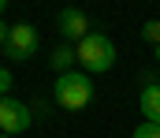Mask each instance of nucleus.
<instances>
[{
	"instance_id": "obj_1",
	"label": "nucleus",
	"mask_w": 160,
	"mask_h": 138,
	"mask_svg": "<svg viewBox=\"0 0 160 138\" xmlns=\"http://www.w3.org/2000/svg\"><path fill=\"white\" fill-rule=\"evenodd\" d=\"M75 56H78L86 75H104V71L116 67V45H112V38L108 34H97V30L75 45Z\"/></svg>"
},
{
	"instance_id": "obj_2",
	"label": "nucleus",
	"mask_w": 160,
	"mask_h": 138,
	"mask_svg": "<svg viewBox=\"0 0 160 138\" xmlns=\"http://www.w3.org/2000/svg\"><path fill=\"white\" fill-rule=\"evenodd\" d=\"M52 97L60 108L67 112H78L93 101V79L86 71H71V75H56V86H52Z\"/></svg>"
},
{
	"instance_id": "obj_3",
	"label": "nucleus",
	"mask_w": 160,
	"mask_h": 138,
	"mask_svg": "<svg viewBox=\"0 0 160 138\" xmlns=\"http://www.w3.org/2000/svg\"><path fill=\"white\" fill-rule=\"evenodd\" d=\"M41 49V38L38 30L30 26V23H15L11 26V34H8V45H4V56L8 60H15V64H22V60H34Z\"/></svg>"
},
{
	"instance_id": "obj_4",
	"label": "nucleus",
	"mask_w": 160,
	"mask_h": 138,
	"mask_svg": "<svg viewBox=\"0 0 160 138\" xmlns=\"http://www.w3.org/2000/svg\"><path fill=\"white\" fill-rule=\"evenodd\" d=\"M34 123V112L30 105H22L19 97H0V135H22L26 127Z\"/></svg>"
},
{
	"instance_id": "obj_5",
	"label": "nucleus",
	"mask_w": 160,
	"mask_h": 138,
	"mask_svg": "<svg viewBox=\"0 0 160 138\" xmlns=\"http://www.w3.org/2000/svg\"><path fill=\"white\" fill-rule=\"evenodd\" d=\"M60 34L78 45L82 38L93 34V30H89V15H86L82 8H63V11H60Z\"/></svg>"
},
{
	"instance_id": "obj_6",
	"label": "nucleus",
	"mask_w": 160,
	"mask_h": 138,
	"mask_svg": "<svg viewBox=\"0 0 160 138\" xmlns=\"http://www.w3.org/2000/svg\"><path fill=\"white\" fill-rule=\"evenodd\" d=\"M138 108L145 123H160V82H145V90L138 93Z\"/></svg>"
},
{
	"instance_id": "obj_7",
	"label": "nucleus",
	"mask_w": 160,
	"mask_h": 138,
	"mask_svg": "<svg viewBox=\"0 0 160 138\" xmlns=\"http://www.w3.org/2000/svg\"><path fill=\"white\" fill-rule=\"evenodd\" d=\"M60 75H71L75 71V64H78V56H75V49L71 45H60V49H52V60H48Z\"/></svg>"
},
{
	"instance_id": "obj_8",
	"label": "nucleus",
	"mask_w": 160,
	"mask_h": 138,
	"mask_svg": "<svg viewBox=\"0 0 160 138\" xmlns=\"http://www.w3.org/2000/svg\"><path fill=\"white\" fill-rule=\"evenodd\" d=\"M142 38H145V41H149L153 49L160 45V19H149V23L142 26Z\"/></svg>"
},
{
	"instance_id": "obj_9",
	"label": "nucleus",
	"mask_w": 160,
	"mask_h": 138,
	"mask_svg": "<svg viewBox=\"0 0 160 138\" xmlns=\"http://www.w3.org/2000/svg\"><path fill=\"white\" fill-rule=\"evenodd\" d=\"M130 138H160V123H138Z\"/></svg>"
},
{
	"instance_id": "obj_10",
	"label": "nucleus",
	"mask_w": 160,
	"mask_h": 138,
	"mask_svg": "<svg viewBox=\"0 0 160 138\" xmlns=\"http://www.w3.org/2000/svg\"><path fill=\"white\" fill-rule=\"evenodd\" d=\"M0 97H11V71L0 67Z\"/></svg>"
},
{
	"instance_id": "obj_11",
	"label": "nucleus",
	"mask_w": 160,
	"mask_h": 138,
	"mask_svg": "<svg viewBox=\"0 0 160 138\" xmlns=\"http://www.w3.org/2000/svg\"><path fill=\"white\" fill-rule=\"evenodd\" d=\"M8 34H11V26H4V23H0V49L8 45Z\"/></svg>"
},
{
	"instance_id": "obj_12",
	"label": "nucleus",
	"mask_w": 160,
	"mask_h": 138,
	"mask_svg": "<svg viewBox=\"0 0 160 138\" xmlns=\"http://www.w3.org/2000/svg\"><path fill=\"white\" fill-rule=\"evenodd\" d=\"M153 60H157V64H160V45H157V49H153Z\"/></svg>"
},
{
	"instance_id": "obj_13",
	"label": "nucleus",
	"mask_w": 160,
	"mask_h": 138,
	"mask_svg": "<svg viewBox=\"0 0 160 138\" xmlns=\"http://www.w3.org/2000/svg\"><path fill=\"white\" fill-rule=\"evenodd\" d=\"M4 11H8V0H0V15H4Z\"/></svg>"
},
{
	"instance_id": "obj_14",
	"label": "nucleus",
	"mask_w": 160,
	"mask_h": 138,
	"mask_svg": "<svg viewBox=\"0 0 160 138\" xmlns=\"http://www.w3.org/2000/svg\"><path fill=\"white\" fill-rule=\"evenodd\" d=\"M0 138H11V135H0Z\"/></svg>"
}]
</instances>
